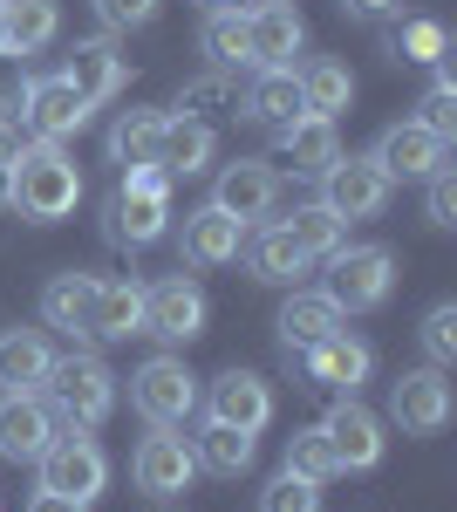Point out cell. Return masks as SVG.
<instances>
[{
    "label": "cell",
    "mask_w": 457,
    "mask_h": 512,
    "mask_svg": "<svg viewBox=\"0 0 457 512\" xmlns=\"http://www.w3.org/2000/svg\"><path fill=\"white\" fill-rule=\"evenodd\" d=\"M301 362V376L307 383H321V390H342L355 396L362 383H369V369H376V349L362 342V335H348V328H335L328 342H314L307 355H294Z\"/></svg>",
    "instance_id": "obj_12"
},
{
    "label": "cell",
    "mask_w": 457,
    "mask_h": 512,
    "mask_svg": "<svg viewBox=\"0 0 457 512\" xmlns=\"http://www.w3.org/2000/svg\"><path fill=\"white\" fill-rule=\"evenodd\" d=\"M14 110H21V130L35 144H69L82 123H89V103L76 96L69 76H28L21 96H14Z\"/></svg>",
    "instance_id": "obj_7"
},
{
    "label": "cell",
    "mask_w": 457,
    "mask_h": 512,
    "mask_svg": "<svg viewBox=\"0 0 457 512\" xmlns=\"http://www.w3.org/2000/svg\"><path fill=\"white\" fill-rule=\"evenodd\" d=\"M369 158H376L382 178L396 185V178H430L437 164L451 158V144H444V137H430V130L410 117V123H389V130L376 137V151H369Z\"/></svg>",
    "instance_id": "obj_18"
},
{
    "label": "cell",
    "mask_w": 457,
    "mask_h": 512,
    "mask_svg": "<svg viewBox=\"0 0 457 512\" xmlns=\"http://www.w3.org/2000/svg\"><path fill=\"white\" fill-rule=\"evenodd\" d=\"M430 226H444V233L457 226V171L451 164L430 171Z\"/></svg>",
    "instance_id": "obj_42"
},
{
    "label": "cell",
    "mask_w": 457,
    "mask_h": 512,
    "mask_svg": "<svg viewBox=\"0 0 457 512\" xmlns=\"http://www.w3.org/2000/svg\"><path fill=\"white\" fill-rule=\"evenodd\" d=\"M246 260H253V280H267V287H294V280L314 267L301 246L287 239V226H267V233L246 246Z\"/></svg>",
    "instance_id": "obj_29"
},
{
    "label": "cell",
    "mask_w": 457,
    "mask_h": 512,
    "mask_svg": "<svg viewBox=\"0 0 457 512\" xmlns=\"http://www.w3.org/2000/svg\"><path fill=\"white\" fill-rule=\"evenodd\" d=\"M239 246H246V226L226 219L219 205H198V212H185V226H178V253H185V267H232Z\"/></svg>",
    "instance_id": "obj_19"
},
{
    "label": "cell",
    "mask_w": 457,
    "mask_h": 512,
    "mask_svg": "<svg viewBox=\"0 0 457 512\" xmlns=\"http://www.w3.org/2000/svg\"><path fill=\"white\" fill-rule=\"evenodd\" d=\"M342 7H348V14H362V21H389L403 0H342Z\"/></svg>",
    "instance_id": "obj_44"
},
{
    "label": "cell",
    "mask_w": 457,
    "mask_h": 512,
    "mask_svg": "<svg viewBox=\"0 0 457 512\" xmlns=\"http://www.w3.org/2000/svg\"><path fill=\"white\" fill-rule=\"evenodd\" d=\"M301 103H307V117H342L348 103H355V76H348L335 55H321V62H307L301 76Z\"/></svg>",
    "instance_id": "obj_28"
},
{
    "label": "cell",
    "mask_w": 457,
    "mask_h": 512,
    "mask_svg": "<svg viewBox=\"0 0 457 512\" xmlns=\"http://www.w3.org/2000/svg\"><path fill=\"white\" fill-rule=\"evenodd\" d=\"M212 110H239V89L226 82V69H212V76H198L178 89V117H212Z\"/></svg>",
    "instance_id": "obj_37"
},
{
    "label": "cell",
    "mask_w": 457,
    "mask_h": 512,
    "mask_svg": "<svg viewBox=\"0 0 457 512\" xmlns=\"http://www.w3.org/2000/svg\"><path fill=\"white\" fill-rule=\"evenodd\" d=\"M205 410H212V424H232V431L260 437L273 424V390H267V376H253V369H226V376H212Z\"/></svg>",
    "instance_id": "obj_16"
},
{
    "label": "cell",
    "mask_w": 457,
    "mask_h": 512,
    "mask_svg": "<svg viewBox=\"0 0 457 512\" xmlns=\"http://www.w3.org/2000/svg\"><path fill=\"white\" fill-rule=\"evenodd\" d=\"M41 396H48L62 431H96V424H110V410H116V376H110V362H96V355H69V362H55V376H48Z\"/></svg>",
    "instance_id": "obj_2"
},
{
    "label": "cell",
    "mask_w": 457,
    "mask_h": 512,
    "mask_svg": "<svg viewBox=\"0 0 457 512\" xmlns=\"http://www.w3.org/2000/svg\"><path fill=\"white\" fill-rule=\"evenodd\" d=\"M82 335H96V342H130V335H144V287H137V280H96Z\"/></svg>",
    "instance_id": "obj_22"
},
{
    "label": "cell",
    "mask_w": 457,
    "mask_h": 512,
    "mask_svg": "<svg viewBox=\"0 0 457 512\" xmlns=\"http://www.w3.org/2000/svg\"><path fill=\"white\" fill-rule=\"evenodd\" d=\"M157 130H164V110H123L110 123V164H157Z\"/></svg>",
    "instance_id": "obj_33"
},
{
    "label": "cell",
    "mask_w": 457,
    "mask_h": 512,
    "mask_svg": "<svg viewBox=\"0 0 457 512\" xmlns=\"http://www.w3.org/2000/svg\"><path fill=\"white\" fill-rule=\"evenodd\" d=\"M130 478H137L144 499H171V492H185L198 478V458H191V444L178 431H151L137 444V458H130Z\"/></svg>",
    "instance_id": "obj_14"
},
{
    "label": "cell",
    "mask_w": 457,
    "mask_h": 512,
    "mask_svg": "<svg viewBox=\"0 0 457 512\" xmlns=\"http://www.w3.org/2000/svg\"><path fill=\"white\" fill-rule=\"evenodd\" d=\"M280 472L307 478V485H335V478H342V458H335V444H328L321 424H307V431L287 437V465H280Z\"/></svg>",
    "instance_id": "obj_34"
},
{
    "label": "cell",
    "mask_w": 457,
    "mask_h": 512,
    "mask_svg": "<svg viewBox=\"0 0 457 512\" xmlns=\"http://www.w3.org/2000/svg\"><path fill=\"white\" fill-rule=\"evenodd\" d=\"M89 7H96V21H103L110 35H130V28L157 21V0H89Z\"/></svg>",
    "instance_id": "obj_41"
},
{
    "label": "cell",
    "mask_w": 457,
    "mask_h": 512,
    "mask_svg": "<svg viewBox=\"0 0 457 512\" xmlns=\"http://www.w3.org/2000/svg\"><path fill=\"white\" fill-rule=\"evenodd\" d=\"M198 7H205V14H212V7H239V0H198Z\"/></svg>",
    "instance_id": "obj_46"
},
{
    "label": "cell",
    "mask_w": 457,
    "mask_h": 512,
    "mask_svg": "<svg viewBox=\"0 0 457 512\" xmlns=\"http://www.w3.org/2000/svg\"><path fill=\"white\" fill-rule=\"evenodd\" d=\"M389 287H396V253L389 246H348L342 239L328 253V301L342 315H376L389 301Z\"/></svg>",
    "instance_id": "obj_4"
},
{
    "label": "cell",
    "mask_w": 457,
    "mask_h": 512,
    "mask_svg": "<svg viewBox=\"0 0 457 512\" xmlns=\"http://www.w3.org/2000/svg\"><path fill=\"white\" fill-rule=\"evenodd\" d=\"M130 403L151 431H178V424L198 417V376L185 369V355H151L130 376Z\"/></svg>",
    "instance_id": "obj_5"
},
{
    "label": "cell",
    "mask_w": 457,
    "mask_h": 512,
    "mask_svg": "<svg viewBox=\"0 0 457 512\" xmlns=\"http://www.w3.org/2000/svg\"><path fill=\"white\" fill-rule=\"evenodd\" d=\"M198 48L212 55V69H253V48H246V7H212Z\"/></svg>",
    "instance_id": "obj_30"
},
{
    "label": "cell",
    "mask_w": 457,
    "mask_h": 512,
    "mask_svg": "<svg viewBox=\"0 0 457 512\" xmlns=\"http://www.w3.org/2000/svg\"><path fill=\"white\" fill-rule=\"evenodd\" d=\"M389 417L410 437L444 431V424H451V383H444V369H403L396 390H389Z\"/></svg>",
    "instance_id": "obj_11"
},
{
    "label": "cell",
    "mask_w": 457,
    "mask_h": 512,
    "mask_svg": "<svg viewBox=\"0 0 457 512\" xmlns=\"http://www.w3.org/2000/svg\"><path fill=\"white\" fill-rule=\"evenodd\" d=\"M28 512H89V506H82V499H69V492H48V485H41L35 499H28Z\"/></svg>",
    "instance_id": "obj_43"
},
{
    "label": "cell",
    "mask_w": 457,
    "mask_h": 512,
    "mask_svg": "<svg viewBox=\"0 0 457 512\" xmlns=\"http://www.w3.org/2000/svg\"><path fill=\"white\" fill-rule=\"evenodd\" d=\"M307 41V21L294 0H260L246 7V48H253V69H294Z\"/></svg>",
    "instance_id": "obj_10"
},
{
    "label": "cell",
    "mask_w": 457,
    "mask_h": 512,
    "mask_svg": "<svg viewBox=\"0 0 457 512\" xmlns=\"http://www.w3.org/2000/svg\"><path fill=\"white\" fill-rule=\"evenodd\" d=\"M423 130H430V137H444V144H451L457 137V82L444 76V69H437V82H430V96H423Z\"/></svg>",
    "instance_id": "obj_40"
},
{
    "label": "cell",
    "mask_w": 457,
    "mask_h": 512,
    "mask_svg": "<svg viewBox=\"0 0 457 512\" xmlns=\"http://www.w3.org/2000/svg\"><path fill=\"white\" fill-rule=\"evenodd\" d=\"M212 151H219V137H212V123H198V117H164V130H157V164H164L171 178L205 171Z\"/></svg>",
    "instance_id": "obj_26"
},
{
    "label": "cell",
    "mask_w": 457,
    "mask_h": 512,
    "mask_svg": "<svg viewBox=\"0 0 457 512\" xmlns=\"http://www.w3.org/2000/svg\"><path fill=\"white\" fill-rule=\"evenodd\" d=\"M89 294H96V274H55L41 287V321L62 328V335H82L89 321Z\"/></svg>",
    "instance_id": "obj_32"
},
{
    "label": "cell",
    "mask_w": 457,
    "mask_h": 512,
    "mask_svg": "<svg viewBox=\"0 0 457 512\" xmlns=\"http://www.w3.org/2000/svg\"><path fill=\"white\" fill-rule=\"evenodd\" d=\"M0 55H35L62 35V0H0Z\"/></svg>",
    "instance_id": "obj_25"
},
{
    "label": "cell",
    "mask_w": 457,
    "mask_h": 512,
    "mask_svg": "<svg viewBox=\"0 0 457 512\" xmlns=\"http://www.w3.org/2000/svg\"><path fill=\"white\" fill-rule=\"evenodd\" d=\"M0 35H7V28H0Z\"/></svg>",
    "instance_id": "obj_48"
},
{
    "label": "cell",
    "mask_w": 457,
    "mask_h": 512,
    "mask_svg": "<svg viewBox=\"0 0 457 512\" xmlns=\"http://www.w3.org/2000/svg\"><path fill=\"white\" fill-rule=\"evenodd\" d=\"M444 48H451V35H444V21H430V14L403 21V28L389 35V55H396V62H444Z\"/></svg>",
    "instance_id": "obj_36"
},
{
    "label": "cell",
    "mask_w": 457,
    "mask_h": 512,
    "mask_svg": "<svg viewBox=\"0 0 457 512\" xmlns=\"http://www.w3.org/2000/svg\"><path fill=\"white\" fill-rule=\"evenodd\" d=\"M423 355H430V369H451L457 362V301H437L430 315H423Z\"/></svg>",
    "instance_id": "obj_38"
},
{
    "label": "cell",
    "mask_w": 457,
    "mask_h": 512,
    "mask_svg": "<svg viewBox=\"0 0 457 512\" xmlns=\"http://www.w3.org/2000/svg\"><path fill=\"white\" fill-rule=\"evenodd\" d=\"M212 205L239 219V226H253V219H267L273 205H280V171L267 158H239L219 171V185H212Z\"/></svg>",
    "instance_id": "obj_13"
},
{
    "label": "cell",
    "mask_w": 457,
    "mask_h": 512,
    "mask_svg": "<svg viewBox=\"0 0 457 512\" xmlns=\"http://www.w3.org/2000/svg\"><path fill=\"white\" fill-rule=\"evenodd\" d=\"M321 431H328V444H335V458H342V472H376L382 465V417L369 410V403H355V396H342L328 417H321Z\"/></svg>",
    "instance_id": "obj_15"
},
{
    "label": "cell",
    "mask_w": 457,
    "mask_h": 512,
    "mask_svg": "<svg viewBox=\"0 0 457 512\" xmlns=\"http://www.w3.org/2000/svg\"><path fill=\"white\" fill-rule=\"evenodd\" d=\"M0 123H7V103H0Z\"/></svg>",
    "instance_id": "obj_47"
},
{
    "label": "cell",
    "mask_w": 457,
    "mask_h": 512,
    "mask_svg": "<svg viewBox=\"0 0 457 512\" xmlns=\"http://www.w3.org/2000/svg\"><path fill=\"white\" fill-rule=\"evenodd\" d=\"M191 458H198V472H219V478H239L253 465V431H232V424H212L205 417V431L191 444Z\"/></svg>",
    "instance_id": "obj_31"
},
{
    "label": "cell",
    "mask_w": 457,
    "mask_h": 512,
    "mask_svg": "<svg viewBox=\"0 0 457 512\" xmlns=\"http://www.w3.org/2000/svg\"><path fill=\"white\" fill-rule=\"evenodd\" d=\"M253 123H267V130H280V123H294L307 117V103H301V82H294V69H260V82L246 89V103H239Z\"/></svg>",
    "instance_id": "obj_27"
},
{
    "label": "cell",
    "mask_w": 457,
    "mask_h": 512,
    "mask_svg": "<svg viewBox=\"0 0 457 512\" xmlns=\"http://www.w3.org/2000/svg\"><path fill=\"white\" fill-rule=\"evenodd\" d=\"M280 158L294 164V178H321L328 164L342 158L335 117H294V123H280Z\"/></svg>",
    "instance_id": "obj_24"
},
{
    "label": "cell",
    "mask_w": 457,
    "mask_h": 512,
    "mask_svg": "<svg viewBox=\"0 0 457 512\" xmlns=\"http://www.w3.org/2000/svg\"><path fill=\"white\" fill-rule=\"evenodd\" d=\"M205 315H212V301L191 274H164L157 287H144V335L157 342H198Z\"/></svg>",
    "instance_id": "obj_8"
},
{
    "label": "cell",
    "mask_w": 457,
    "mask_h": 512,
    "mask_svg": "<svg viewBox=\"0 0 457 512\" xmlns=\"http://www.w3.org/2000/svg\"><path fill=\"white\" fill-rule=\"evenodd\" d=\"M0 198H7V212H21L28 226H55V219H69L82 205V171L62 144H35V137H28L21 158L7 164V178H0Z\"/></svg>",
    "instance_id": "obj_1"
},
{
    "label": "cell",
    "mask_w": 457,
    "mask_h": 512,
    "mask_svg": "<svg viewBox=\"0 0 457 512\" xmlns=\"http://www.w3.org/2000/svg\"><path fill=\"white\" fill-rule=\"evenodd\" d=\"M280 226H287V239L301 246L307 260H328V253L348 239V226L328 212V205H321V198H314V205H294V219H280Z\"/></svg>",
    "instance_id": "obj_35"
},
{
    "label": "cell",
    "mask_w": 457,
    "mask_h": 512,
    "mask_svg": "<svg viewBox=\"0 0 457 512\" xmlns=\"http://www.w3.org/2000/svg\"><path fill=\"white\" fill-rule=\"evenodd\" d=\"M260 512H321V485H307V478L280 472V478H267V492H260Z\"/></svg>",
    "instance_id": "obj_39"
},
{
    "label": "cell",
    "mask_w": 457,
    "mask_h": 512,
    "mask_svg": "<svg viewBox=\"0 0 457 512\" xmlns=\"http://www.w3.org/2000/svg\"><path fill=\"white\" fill-rule=\"evenodd\" d=\"M35 472L48 492H69V499H82V506H96L103 499V485H110V458H103V444L89 431H62L48 437V451L35 458Z\"/></svg>",
    "instance_id": "obj_6"
},
{
    "label": "cell",
    "mask_w": 457,
    "mask_h": 512,
    "mask_svg": "<svg viewBox=\"0 0 457 512\" xmlns=\"http://www.w3.org/2000/svg\"><path fill=\"white\" fill-rule=\"evenodd\" d=\"M62 76L76 82V96L96 110V103L123 96V82H130V55H123L116 41H76V55H69V69H62Z\"/></svg>",
    "instance_id": "obj_23"
},
{
    "label": "cell",
    "mask_w": 457,
    "mask_h": 512,
    "mask_svg": "<svg viewBox=\"0 0 457 512\" xmlns=\"http://www.w3.org/2000/svg\"><path fill=\"white\" fill-rule=\"evenodd\" d=\"M21 158V130H7V123H0V178H7V164Z\"/></svg>",
    "instance_id": "obj_45"
},
{
    "label": "cell",
    "mask_w": 457,
    "mask_h": 512,
    "mask_svg": "<svg viewBox=\"0 0 457 512\" xmlns=\"http://www.w3.org/2000/svg\"><path fill=\"white\" fill-rule=\"evenodd\" d=\"M55 437V410L48 396H0V458L14 465H35Z\"/></svg>",
    "instance_id": "obj_20"
},
{
    "label": "cell",
    "mask_w": 457,
    "mask_h": 512,
    "mask_svg": "<svg viewBox=\"0 0 457 512\" xmlns=\"http://www.w3.org/2000/svg\"><path fill=\"white\" fill-rule=\"evenodd\" d=\"M171 226V171L164 164H130L110 198V239L123 246H151Z\"/></svg>",
    "instance_id": "obj_3"
},
{
    "label": "cell",
    "mask_w": 457,
    "mask_h": 512,
    "mask_svg": "<svg viewBox=\"0 0 457 512\" xmlns=\"http://www.w3.org/2000/svg\"><path fill=\"white\" fill-rule=\"evenodd\" d=\"M335 328H348V315L328 301V287H294V294H287V308H280V349L307 355L314 342H328Z\"/></svg>",
    "instance_id": "obj_21"
},
{
    "label": "cell",
    "mask_w": 457,
    "mask_h": 512,
    "mask_svg": "<svg viewBox=\"0 0 457 512\" xmlns=\"http://www.w3.org/2000/svg\"><path fill=\"white\" fill-rule=\"evenodd\" d=\"M55 342L41 328H7L0 335V396H41L55 376Z\"/></svg>",
    "instance_id": "obj_17"
},
{
    "label": "cell",
    "mask_w": 457,
    "mask_h": 512,
    "mask_svg": "<svg viewBox=\"0 0 457 512\" xmlns=\"http://www.w3.org/2000/svg\"><path fill=\"white\" fill-rule=\"evenodd\" d=\"M321 205H328L342 226L376 219L382 205H389V178H382V164L376 158H335L328 171H321Z\"/></svg>",
    "instance_id": "obj_9"
}]
</instances>
